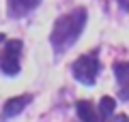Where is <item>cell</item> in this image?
<instances>
[{
  "label": "cell",
  "instance_id": "cell-1",
  "mask_svg": "<svg viewBox=\"0 0 129 122\" xmlns=\"http://www.w3.org/2000/svg\"><path fill=\"white\" fill-rule=\"evenodd\" d=\"M86 22H88V13L84 7H78L69 13L60 15L54 22V28L50 32V45L56 56L69 51L75 45V41L82 36L84 28H86Z\"/></svg>",
  "mask_w": 129,
  "mask_h": 122
},
{
  "label": "cell",
  "instance_id": "cell-2",
  "mask_svg": "<svg viewBox=\"0 0 129 122\" xmlns=\"http://www.w3.org/2000/svg\"><path fill=\"white\" fill-rule=\"evenodd\" d=\"M71 73H73L75 81H80L82 86H95L97 77L101 73V62L97 58V54H86L78 58L71 64Z\"/></svg>",
  "mask_w": 129,
  "mask_h": 122
},
{
  "label": "cell",
  "instance_id": "cell-3",
  "mask_svg": "<svg viewBox=\"0 0 129 122\" xmlns=\"http://www.w3.org/2000/svg\"><path fill=\"white\" fill-rule=\"evenodd\" d=\"M24 43L19 39H5V47L0 51V71L9 77H15L22 71V62H19V56H22Z\"/></svg>",
  "mask_w": 129,
  "mask_h": 122
},
{
  "label": "cell",
  "instance_id": "cell-4",
  "mask_svg": "<svg viewBox=\"0 0 129 122\" xmlns=\"http://www.w3.org/2000/svg\"><path fill=\"white\" fill-rule=\"evenodd\" d=\"M32 101V94H19V96H11L5 105H2V113H0V122H7L11 118L19 116L24 109L28 107V103Z\"/></svg>",
  "mask_w": 129,
  "mask_h": 122
},
{
  "label": "cell",
  "instance_id": "cell-5",
  "mask_svg": "<svg viewBox=\"0 0 129 122\" xmlns=\"http://www.w3.org/2000/svg\"><path fill=\"white\" fill-rule=\"evenodd\" d=\"M118 84V99L120 101H129V60L127 62H114L112 67Z\"/></svg>",
  "mask_w": 129,
  "mask_h": 122
},
{
  "label": "cell",
  "instance_id": "cell-6",
  "mask_svg": "<svg viewBox=\"0 0 129 122\" xmlns=\"http://www.w3.org/2000/svg\"><path fill=\"white\" fill-rule=\"evenodd\" d=\"M39 5H41V0H9V17L19 19L24 15L32 13Z\"/></svg>",
  "mask_w": 129,
  "mask_h": 122
},
{
  "label": "cell",
  "instance_id": "cell-7",
  "mask_svg": "<svg viewBox=\"0 0 129 122\" xmlns=\"http://www.w3.org/2000/svg\"><path fill=\"white\" fill-rule=\"evenodd\" d=\"M75 111H78V118L82 122H99V111L95 109L90 101H78Z\"/></svg>",
  "mask_w": 129,
  "mask_h": 122
},
{
  "label": "cell",
  "instance_id": "cell-8",
  "mask_svg": "<svg viewBox=\"0 0 129 122\" xmlns=\"http://www.w3.org/2000/svg\"><path fill=\"white\" fill-rule=\"evenodd\" d=\"M99 116H101L103 122H108L112 116H114V109H116V101L112 99V96H101V101H99Z\"/></svg>",
  "mask_w": 129,
  "mask_h": 122
},
{
  "label": "cell",
  "instance_id": "cell-9",
  "mask_svg": "<svg viewBox=\"0 0 129 122\" xmlns=\"http://www.w3.org/2000/svg\"><path fill=\"white\" fill-rule=\"evenodd\" d=\"M108 122H129V118L125 116V113H118V116H112Z\"/></svg>",
  "mask_w": 129,
  "mask_h": 122
},
{
  "label": "cell",
  "instance_id": "cell-10",
  "mask_svg": "<svg viewBox=\"0 0 129 122\" xmlns=\"http://www.w3.org/2000/svg\"><path fill=\"white\" fill-rule=\"evenodd\" d=\"M116 2H118V7L125 11V13H129V0H116Z\"/></svg>",
  "mask_w": 129,
  "mask_h": 122
}]
</instances>
